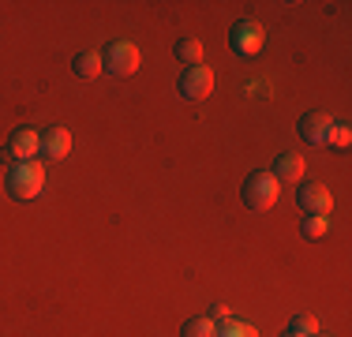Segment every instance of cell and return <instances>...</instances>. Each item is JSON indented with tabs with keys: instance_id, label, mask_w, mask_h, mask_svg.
<instances>
[{
	"instance_id": "15",
	"label": "cell",
	"mask_w": 352,
	"mask_h": 337,
	"mask_svg": "<svg viewBox=\"0 0 352 337\" xmlns=\"http://www.w3.org/2000/svg\"><path fill=\"white\" fill-rule=\"evenodd\" d=\"M300 229H304L307 240H318V236H326V229H330V217H326V214H307Z\"/></svg>"
},
{
	"instance_id": "18",
	"label": "cell",
	"mask_w": 352,
	"mask_h": 337,
	"mask_svg": "<svg viewBox=\"0 0 352 337\" xmlns=\"http://www.w3.org/2000/svg\"><path fill=\"white\" fill-rule=\"evenodd\" d=\"M206 318H214V323H225V318H229V307H225V303H214Z\"/></svg>"
},
{
	"instance_id": "14",
	"label": "cell",
	"mask_w": 352,
	"mask_h": 337,
	"mask_svg": "<svg viewBox=\"0 0 352 337\" xmlns=\"http://www.w3.org/2000/svg\"><path fill=\"white\" fill-rule=\"evenodd\" d=\"M214 337H258V330L251 323H240V318H225V323H217Z\"/></svg>"
},
{
	"instance_id": "17",
	"label": "cell",
	"mask_w": 352,
	"mask_h": 337,
	"mask_svg": "<svg viewBox=\"0 0 352 337\" xmlns=\"http://www.w3.org/2000/svg\"><path fill=\"white\" fill-rule=\"evenodd\" d=\"M326 142H330V146H349V142H352V128H349L345 120H333L330 139H326Z\"/></svg>"
},
{
	"instance_id": "5",
	"label": "cell",
	"mask_w": 352,
	"mask_h": 337,
	"mask_svg": "<svg viewBox=\"0 0 352 337\" xmlns=\"http://www.w3.org/2000/svg\"><path fill=\"white\" fill-rule=\"evenodd\" d=\"M210 90H214V72L206 64H195V67H184V75H180V98L184 101H203V98H210Z\"/></svg>"
},
{
	"instance_id": "13",
	"label": "cell",
	"mask_w": 352,
	"mask_h": 337,
	"mask_svg": "<svg viewBox=\"0 0 352 337\" xmlns=\"http://www.w3.org/2000/svg\"><path fill=\"white\" fill-rule=\"evenodd\" d=\"M214 334H217V323H214V318H206V315L188 318V323L180 326V337H214Z\"/></svg>"
},
{
	"instance_id": "3",
	"label": "cell",
	"mask_w": 352,
	"mask_h": 337,
	"mask_svg": "<svg viewBox=\"0 0 352 337\" xmlns=\"http://www.w3.org/2000/svg\"><path fill=\"white\" fill-rule=\"evenodd\" d=\"M281 195V184L274 180L270 168H258V173H251L244 180V202L251 210H270L274 202Z\"/></svg>"
},
{
	"instance_id": "9",
	"label": "cell",
	"mask_w": 352,
	"mask_h": 337,
	"mask_svg": "<svg viewBox=\"0 0 352 337\" xmlns=\"http://www.w3.org/2000/svg\"><path fill=\"white\" fill-rule=\"evenodd\" d=\"M296 202H300V210H307V214H326L330 217L333 191L326 188V184H304V188L296 191Z\"/></svg>"
},
{
	"instance_id": "8",
	"label": "cell",
	"mask_w": 352,
	"mask_h": 337,
	"mask_svg": "<svg viewBox=\"0 0 352 337\" xmlns=\"http://www.w3.org/2000/svg\"><path fill=\"white\" fill-rule=\"evenodd\" d=\"M34 157H38V131L15 128L4 146V162H34Z\"/></svg>"
},
{
	"instance_id": "19",
	"label": "cell",
	"mask_w": 352,
	"mask_h": 337,
	"mask_svg": "<svg viewBox=\"0 0 352 337\" xmlns=\"http://www.w3.org/2000/svg\"><path fill=\"white\" fill-rule=\"evenodd\" d=\"M281 337H300V334H292V330H285V334H281Z\"/></svg>"
},
{
	"instance_id": "20",
	"label": "cell",
	"mask_w": 352,
	"mask_h": 337,
	"mask_svg": "<svg viewBox=\"0 0 352 337\" xmlns=\"http://www.w3.org/2000/svg\"><path fill=\"white\" fill-rule=\"evenodd\" d=\"M315 337H326V334H315Z\"/></svg>"
},
{
	"instance_id": "2",
	"label": "cell",
	"mask_w": 352,
	"mask_h": 337,
	"mask_svg": "<svg viewBox=\"0 0 352 337\" xmlns=\"http://www.w3.org/2000/svg\"><path fill=\"white\" fill-rule=\"evenodd\" d=\"M102 72L116 75V79H128V75L139 72V49L131 45V41L116 38L109 41V45L102 49Z\"/></svg>"
},
{
	"instance_id": "12",
	"label": "cell",
	"mask_w": 352,
	"mask_h": 337,
	"mask_svg": "<svg viewBox=\"0 0 352 337\" xmlns=\"http://www.w3.org/2000/svg\"><path fill=\"white\" fill-rule=\"evenodd\" d=\"M173 53H176V61H180V64L195 67V64H203V41H199V38H180Z\"/></svg>"
},
{
	"instance_id": "16",
	"label": "cell",
	"mask_w": 352,
	"mask_h": 337,
	"mask_svg": "<svg viewBox=\"0 0 352 337\" xmlns=\"http://www.w3.org/2000/svg\"><path fill=\"white\" fill-rule=\"evenodd\" d=\"M289 330L300 334V337H315L318 334V323H315V315H292L289 318Z\"/></svg>"
},
{
	"instance_id": "6",
	"label": "cell",
	"mask_w": 352,
	"mask_h": 337,
	"mask_svg": "<svg viewBox=\"0 0 352 337\" xmlns=\"http://www.w3.org/2000/svg\"><path fill=\"white\" fill-rule=\"evenodd\" d=\"M38 154H41V157H53V162L68 157V154H72V131L60 128V124L45 128V131L38 135Z\"/></svg>"
},
{
	"instance_id": "4",
	"label": "cell",
	"mask_w": 352,
	"mask_h": 337,
	"mask_svg": "<svg viewBox=\"0 0 352 337\" xmlns=\"http://www.w3.org/2000/svg\"><path fill=\"white\" fill-rule=\"evenodd\" d=\"M263 41H266V30L258 27L255 19H240L229 34V49L236 56H255L258 49H263Z\"/></svg>"
},
{
	"instance_id": "11",
	"label": "cell",
	"mask_w": 352,
	"mask_h": 337,
	"mask_svg": "<svg viewBox=\"0 0 352 337\" xmlns=\"http://www.w3.org/2000/svg\"><path fill=\"white\" fill-rule=\"evenodd\" d=\"M72 72L79 75V79H98V75H102V53H90V49H82V53H75V61H72Z\"/></svg>"
},
{
	"instance_id": "7",
	"label": "cell",
	"mask_w": 352,
	"mask_h": 337,
	"mask_svg": "<svg viewBox=\"0 0 352 337\" xmlns=\"http://www.w3.org/2000/svg\"><path fill=\"white\" fill-rule=\"evenodd\" d=\"M300 139L304 142H311V146H326V139H330V128H333V116L330 113H304L300 116Z\"/></svg>"
},
{
	"instance_id": "1",
	"label": "cell",
	"mask_w": 352,
	"mask_h": 337,
	"mask_svg": "<svg viewBox=\"0 0 352 337\" xmlns=\"http://www.w3.org/2000/svg\"><path fill=\"white\" fill-rule=\"evenodd\" d=\"M8 195L19 199V202H30L41 195V188H45V168H41L38 162H12L8 165Z\"/></svg>"
},
{
	"instance_id": "10",
	"label": "cell",
	"mask_w": 352,
	"mask_h": 337,
	"mask_svg": "<svg viewBox=\"0 0 352 337\" xmlns=\"http://www.w3.org/2000/svg\"><path fill=\"white\" fill-rule=\"evenodd\" d=\"M300 176H304V157L285 150L278 162H274V180L278 184H300Z\"/></svg>"
}]
</instances>
